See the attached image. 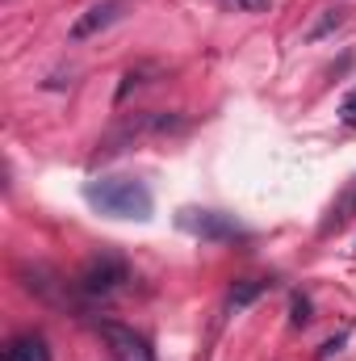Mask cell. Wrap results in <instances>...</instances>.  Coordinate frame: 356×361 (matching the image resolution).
Listing matches in <instances>:
<instances>
[{
  "label": "cell",
  "mask_w": 356,
  "mask_h": 361,
  "mask_svg": "<svg viewBox=\"0 0 356 361\" xmlns=\"http://www.w3.org/2000/svg\"><path fill=\"white\" fill-rule=\"evenodd\" d=\"M84 197H89V206H96V210L109 214V219H139V223H143V219H151V210H155L151 189L134 177L89 180V185H84Z\"/></svg>",
  "instance_id": "6da1fadb"
},
{
  "label": "cell",
  "mask_w": 356,
  "mask_h": 361,
  "mask_svg": "<svg viewBox=\"0 0 356 361\" xmlns=\"http://www.w3.org/2000/svg\"><path fill=\"white\" fill-rule=\"evenodd\" d=\"M126 13H130V0H96V4H89V8L72 21L68 38H72V42H89L96 34H105L109 25H117Z\"/></svg>",
  "instance_id": "7a4b0ae2"
},
{
  "label": "cell",
  "mask_w": 356,
  "mask_h": 361,
  "mask_svg": "<svg viewBox=\"0 0 356 361\" xmlns=\"http://www.w3.org/2000/svg\"><path fill=\"white\" fill-rule=\"evenodd\" d=\"M122 281H130V269H126V261H117V257H109V252L92 257L89 265L80 269V290H84V294H92V298L113 294Z\"/></svg>",
  "instance_id": "3957f363"
},
{
  "label": "cell",
  "mask_w": 356,
  "mask_h": 361,
  "mask_svg": "<svg viewBox=\"0 0 356 361\" xmlns=\"http://www.w3.org/2000/svg\"><path fill=\"white\" fill-rule=\"evenodd\" d=\"M180 227L197 240H239L243 227L222 210H180Z\"/></svg>",
  "instance_id": "277c9868"
},
{
  "label": "cell",
  "mask_w": 356,
  "mask_h": 361,
  "mask_svg": "<svg viewBox=\"0 0 356 361\" xmlns=\"http://www.w3.org/2000/svg\"><path fill=\"white\" fill-rule=\"evenodd\" d=\"M101 336H105V345H109V349H113L122 361H151L147 341H143L139 332L122 328V324H101Z\"/></svg>",
  "instance_id": "5b68a950"
},
{
  "label": "cell",
  "mask_w": 356,
  "mask_h": 361,
  "mask_svg": "<svg viewBox=\"0 0 356 361\" xmlns=\"http://www.w3.org/2000/svg\"><path fill=\"white\" fill-rule=\"evenodd\" d=\"M4 361H51V345H46L38 332L13 336V341H8V349H4Z\"/></svg>",
  "instance_id": "8992f818"
},
{
  "label": "cell",
  "mask_w": 356,
  "mask_h": 361,
  "mask_svg": "<svg viewBox=\"0 0 356 361\" xmlns=\"http://www.w3.org/2000/svg\"><path fill=\"white\" fill-rule=\"evenodd\" d=\"M352 214H356V177H352V185H348V189H344V193L336 197V206H331V214L323 219V235H331V231H340V227H344V223H348Z\"/></svg>",
  "instance_id": "52a82bcc"
},
{
  "label": "cell",
  "mask_w": 356,
  "mask_h": 361,
  "mask_svg": "<svg viewBox=\"0 0 356 361\" xmlns=\"http://www.w3.org/2000/svg\"><path fill=\"white\" fill-rule=\"evenodd\" d=\"M155 72H160L155 63H139V68H130V72L122 76V85H117V105H122V101H126V97H130L134 89H143V85H151L147 76H155Z\"/></svg>",
  "instance_id": "ba28073f"
},
{
  "label": "cell",
  "mask_w": 356,
  "mask_h": 361,
  "mask_svg": "<svg viewBox=\"0 0 356 361\" xmlns=\"http://www.w3.org/2000/svg\"><path fill=\"white\" fill-rule=\"evenodd\" d=\"M260 294H265V281H235V290H231V307H235V311H239V307H252Z\"/></svg>",
  "instance_id": "9c48e42d"
},
{
  "label": "cell",
  "mask_w": 356,
  "mask_h": 361,
  "mask_svg": "<svg viewBox=\"0 0 356 361\" xmlns=\"http://www.w3.org/2000/svg\"><path fill=\"white\" fill-rule=\"evenodd\" d=\"M214 4H222L227 13H248V17H256V13H268V8H272V0H214Z\"/></svg>",
  "instance_id": "30bf717a"
},
{
  "label": "cell",
  "mask_w": 356,
  "mask_h": 361,
  "mask_svg": "<svg viewBox=\"0 0 356 361\" xmlns=\"http://www.w3.org/2000/svg\"><path fill=\"white\" fill-rule=\"evenodd\" d=\"M344 21H348V13H344V8H331V13H327V17H323V21H319V25H314L310 34H306V38H310V42H319L323 34H331V30H340Z\"/></svg>",
  "instance_id": "8fae6325"
},
{
  "label": "cell",
  "mask_w": 356,
  "mask_h": 361,
  "mask_svg": "<svg viewBox=\"0 0 356 361\" xmlns=\"http://www.w3.org/2000/svg\"><path fill=\"white\" fill-rule=\"evenodd\" d=\"M289 324H293V328H306V324H310V298L293 294V302H289Z\"/></svg>",
  "instance_id": "7c38bea8"
},
{
  "label": "cell",
  "mask_w": 356,
  "mask_h": 361,
  "mask_svg": "<svg viewBox=\"0 0 356 361\" xmlns=\"http://www.w3.org/2000/svg\"><path fill=\"white\" fill-rule=\"evenodd\" d=\"M340 122H344V126H356V89L340 101Z\"/></svg>",
  "instance_id": "4fadbf2b"
},
{
  "label": "cell",
  "mask_w": 356,
  "mask_h": 361,
  "mask_svg": "<svg viewBox=\"0 0 356 361\" xmlns=\"http://www.w3.org/2000/svg\"><path fill=\"white\" fill-rule=\"evenodd\" d=\"M340 349H344V336H336V341H327V345H323V357H331V353H340Z\"/></svg>",
  "instance_id": "5bb4252c"
}]
</instances>
